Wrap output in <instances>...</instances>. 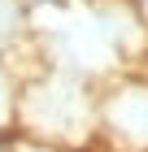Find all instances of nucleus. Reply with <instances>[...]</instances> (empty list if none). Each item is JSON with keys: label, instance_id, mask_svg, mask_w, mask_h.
<instances>
[{"label": "nucleus", "instance_id": "1", "mask_svg": "<svg viewBox=\"0 0 148 152\" xmlns=\"http://www.w3.org/2000/svg\"><path fill=\"white\" fill-rule=\"evenodd\" d=\"M100 126L126 148L148 152V78H126L100 100Z\"/></svg>", "mask_w": 148, "mask_h": 152}]
</instances>
